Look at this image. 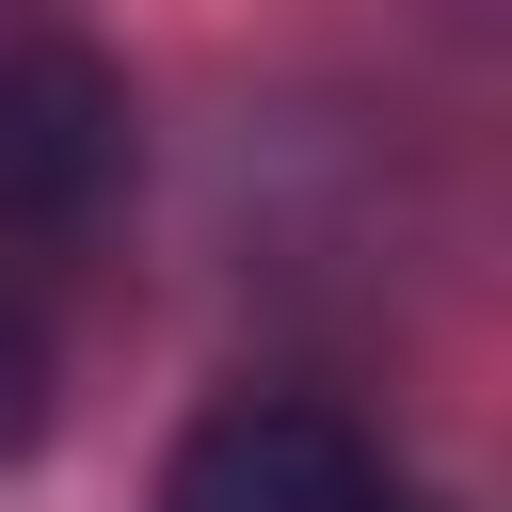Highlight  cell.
<instances>
[{
    "mask_svg": "<svg viewBox=\"0 0 512 512\" xmlns=\"http://www.w3.org/2000/svg\"><path fill=\"white\" fill-rule=\"evenodd\" d=\"M160 512H416V480L336 416V400H288V384H240L176 432L160 464Z\"/></svg>",
    "mask_w": 512,
    "mask_h": 512,
    "instance_id": "obj_1",
    "label": "cell"
},
{
    "mask_svg": "<svg viewBox=\"0 0 512 512\" xmlns=\"http://www.w3.org/2000/svg\"><path fill=\"white\" fill-rule=\"evenodd\" d=\"M32 432H48V320L0 288V464H16Z\"/></svg>",
    "mask_w": 512,
    "mask_h": 512,
    "instance_id": "obj_2",
    "label": "cell"
}]
</instances>
